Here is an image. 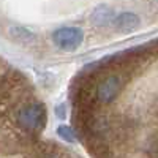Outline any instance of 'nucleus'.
<instances>
[{"mask_svg": "<svg viewBox=\"0 0 158 158\" xmlns=\"http://www.w3.org/2000/svg\"><path fill=\"white\" fill-rule=\"evenodd\" d=\"M120 89H122L120 76L109 74L104 79H101L100 84L95 87V98H97V101H100L103 104H108L115 100V97L120 94Z\"/></svg>", "mask_w": 158, "mask_h": 158, "instance_id": "3", "label": "nucleus"}, {"mask_svg": "<svg viewBox=\"0 0 158 158\" xmlns=\"http://www.w3.org/2000/svg\"><path fill=\"white\" fill-rule=\"evenodd\" d=\"M18 123L27 131H36L44 125V111L40 104H29L18 112Z\"/></svg>", "mask_w": 158, "mask_h": 158, "instance_id": "1", "label": "nucleus"}, {"mask_svg": "<svg viewBox=\"0 0 158 158\" xmlns=\"http://www.w3.org/2000/svg\"><path fill=\"white\" fill-rule=\"evenodd\" d=\"M112 25L118 32H131L139 25V18L135 13H122L112 19Z\"/></svg>", "mask_w": 158, "mask_h": 158, "instance_id": "4", "label": "nucleus"}, {"mask_svg": "<svg viewBox=\"0 0 158 158\" xmlns=\"http://www.w3.org/2000/svg\"><path fill=\"white\" fill-rule=\"evenodd\" d=\"M114 15H112V10L106 5H100L94 10L92 13V22L95 25H108L109 22H112Z\"/></svg>", "mask_w": 158, "mask_h": 158, "instance_id": "5", "label": "nucleus"}, {"mask_svg": "<svg viewBox=\"0 0 158 158\" xmlns=\"http://www.w3.org/2000/svg\"><path fill=\"white\" fill-rule=\"evenodd\" d=\"M84 33L77 27H62L52 33V41L63 51H74L81 46Z\"/></svg>", "mask_w": 158, "mask_h": 158, "instance_id": "2", "label": "nucleus"}, {"mask_svg": "<svg viewBox=\"0 0 158 158\" xmlns=\"http://www.w3.org/2000/svg\"><path fill=\"white\" fill-rule=\"evenodd\" d=\"M57 135L63 139V141H67V142H73L74 141V131L73 128L67 127V125H60L57 128Z\"/></svg>", "mask_w": 158, "mask_h": 158, "instance_id": "6", "label": "nucleus"}]
</instances>
